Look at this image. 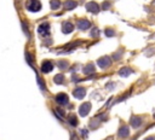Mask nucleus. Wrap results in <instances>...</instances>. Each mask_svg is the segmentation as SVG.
<instances>
[{
    "mask_svg": "<svg viewBox=\"0 0 155 140\" xmlns=\"http://www.w3.org/2000/svg\"><path fill=\"white\" fill-rule=\"evenodd\" d=\"M145 140H155V138H154V137H150V138H148V139H145Z\"/></svg>",
    "mask_w": 155,
    "mask_h": 140,
    "instance_id": "obj_13",
    "label": "nucleus"
},
{
    "mask_svg": "<svg viewBox=\"0 0 155 140\" xmlns=\"http://www.w3.org/2000/svg\"><path fill=\"white\" fill-rule=\"evenodd\" d=\"M75 5H76V4L74 3V1H67V4H65V6H67L68 9H73Z\"/></svg>",
    "mask_w": 155,
    "mask_h": 140,
    "instance_id": "obj_12",
    "label": "nucleus"
},
{
    "mask_svg": "<svg viewBox=\"0 0 155 140\" xmlns=\"http://www.w3.org/2000/svg\"><path fill=\"white\" fill-rule=\"evenodd\" d=\"M86 9L92 13H96V12H98V5L95 3H90V4L86 5Z\"/></svg>",
    "mask_w": 155,
    "mask_h": 140,
    "instance_id": "obj_4",
    "label": "nucleus"
},
{
    "mask_svg": "<svg viewBox=\"0 0 155 140\" xmlns=\"http://www.w3.org/2000/svg\"><path fill=\"white\" fill-rule=\"evenodd\" d=\"M52 68H53V65H52L51 62H45V63L43 64V66H41V70H43L44 72H49V71L52 70Z\"/></svg>",
    "mask_w": 155,
    "mask_h": 140,
    "instance_id": "obj_5",
    "label": "nucleus"
},
{
    "mask_svg": "<svg viewBox=\"0 0 155 140\" xmlns=\"http://www.w3.org/2000/svg\"><path fill=\"white\" fill-rule=\"evenodd\" d=\"M89 111H90V104L86 103V104H84V105L81 106V108H80V115H81V116H85Z\"/></svg>",
    "mask_w": 155,
    "mask_h": 140,
    "instance_id": "obj_6",
    "label": "nucleus"
},
{
    "mask_svg": "<svg viewBox=\"0 0 155 140\" xmlns=\"http://www.w3.org/2000/svg\"><path fill=\"white\" fill-rule=\"evenodd\" d=\"M57 102L59 104H67L68 103V96L64 94V93H59L57 96Z\"/></svg>",
    "mask_w": 155,
    "mask_h": 140,
    "instance_id": "obj_3",
    "label": "nucleus"
},
{
    "mask_svg": "<svg viewBox=\"0 0 155 140\" xmlns=\"http://www.w3.org/2000/svg\"><path fill=\"white\" fill-rule=\"evenodd\" d=\"M51 8L52 9L59 8V1H57V0H52V1H51Z\"/></svg>",
    "mask_w": 155,
    "mask_h": 140,
    "instance_id": "obj_11",
    "label": "nucleus"
},
{
    "mask_svg": "<svg viewBox=\"0 0 155 140\" xmlns=\"http://www.w3.org/2000/svg\"><path fill=\"white\" fill-rule=\"evenodd\" d=\"M49 30H50V27H49V24H48V23H43V24L38 28L39 34H40V35H44V36L49 34Z\"/></svg>",
    "mask_w": 155,
    "mask_h": 140,
    "instance_id": "obj_2",
    "label": "nucleus"
},
{
    "mask_svg": "<svg viewBox=\"0 0 155 140\" xmlns=\"http://www.w3.org/2000/svg\"><path fill=\"white\" fill-rule=\"evenodd\" d=\"M119 135L121 137V138H125V137H127L129 135V129H127L126 127H124L123 129L120 130V133H119Z\"/></svg>",
    "mask_w": 155,
    "mask_h": 140,
    "instance_id": "obj_10",
    "label": "nucleus"
},
{
    "mask_svg": "<svg viewBox=\"0 0 155 140\" xmlns=\"http://www.w3.org/2000/svg\"><path fill=\"white\" fill-rule=\"evenodd\" d=\"M78 27H79L80 29H87L90 27V23L87 22V21H80L79 24H78Z\"/></svg>",
    "mask_w": 155,
    "mask_h": 140,
    "instance_id": "obj_7",
    "label": "nucleus"
},
{
    "mask_svg": "<svg viewBox=\"0 0 155 140\" xmlns=\"http://www.w3.org/2000/svg\"><path fill=\"white\" fill-rule=\"evenodd\" d=\"M27 9L32 12H35L41 9V4H40L39 0H28L27 1Z\"/></svg>",
    "mask_w": 155,
    "mask_h": 140,
    "instance_id": "obj_1",
    "label": "nucleus"
},
{
    "mask_svg": "<svg viewBox=\"0 0 155 140\" xmlns=\"http://www.w3.org/2000/svg\"><path fill=\"white\" fill-rule=\"evenodd\" d=\"M74 96H75L76 98H83L85 96V89L84 88H79L78 91L74 92Z\"/></svg>",
    "mask_w": 155,
    "mask_h": 140,
    "instance_id": "obj_8",
    "label": "nucleus"
},
{
    "mask_svg": "<svg viewBox=\"0 0 155 140\" xmlns=\"http://www.w3.org/2000/svg\"><path fill=\"white\" fill-rule=\"evenodd\" d=\"M72 30H73V25L70 23H65L63 25V31L64 33H72Z\"/></svg>",
    "mask_w": 155,
    "mask_h": 140,
    "instance_id": "obj_9",
    "label": "nucleus"
}]
</instances>
